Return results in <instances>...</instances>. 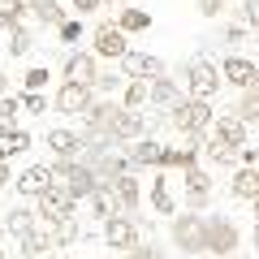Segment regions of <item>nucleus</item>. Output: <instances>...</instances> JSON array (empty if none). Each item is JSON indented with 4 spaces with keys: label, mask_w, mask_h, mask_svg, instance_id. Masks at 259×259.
I'll list each match as a JSON object with an SVG mask.
<instances>
[{
    "label": "nucleus",
    "mask_w": 259,
    "mask_h": 259,
    "mask_svg": "<svg viewBox=\"0 0 259 259\" xmlns=\"http://www.w3.org/2000/svg\"><path fill=\"white\" fill-rule=\"evenodd\" d=\"M233 250H242V229L233 225V216H225V212H203V255H212V259H233Z\"/></svg>",
    "instance_id": "1"
},
{
    "label": "nucleus",
    "mask_w": 259,
    "mask_h": 259,
    "mask_svg": "<svg viewBox=\"0 0 259 259\" xmlns=\"http://www.w3.org/2000/svg\"><path fill=\"white\" fill-rule=\"evenodd\" d=\"M212 104H203V100H190V95H182V100L173 104V108L164 112V121H168V130L173 134H182V139H203L207 134V125H212Z\"/></svg>",
    "instance_id": "2"
},
{
    "label": "nucleus",
    "mask_w": 259,
    "mask_h": 259,
    "mask_svg": "<svg viewBox=\"0 0 259 259\" xmlns=\"http://www.w3.org/2000/svg\"><path fill=\"white\" fill-rule=\"evenodd\" d=\"M221 69H216V61H207V56H190V61L182 65V91L190 95V100H203L212 104L216 95H221Z\"/></svg>",
    "instance_id": "3"
},
{
    "label": "nucleus",
    "mask_w": 259,
    "mask_h": 259,
    "mask_svg": "<svg viewBox=\"0 0 259 259\" xmlns=\"http://www.w3.org/2000/svg\"><path fill=\"white\" fill-rule=\"evenodd\" d=\"M48 173H52V186H61L74 203H87V199L95 194V186H100V182H95V173L82 164V160H52Z\"/></svg>",
    "instance_id": "4"
},
{
    "label": "nucleus",
    "mask_w": 259,
    "mask_h": 259,
    "mask_svg": "<svg viewBox=\"0 0 259 259\" xmlns=\"http://www.w3.org/2000/svg\"><path fill=\"white\" fill-rule=\"evenodd\" d=\"M212 194H216V177L207 173L203 164H194L182 173V212H199L203 216L212 207Z\"/></svg>",
    "instance_id": "5"
},
{
    "label": "nucleus",
    "mask_w": 259,
    "mask_h": 259,
    "mask_svg": "<svg viewBox=\"0 0 259 259\" xmlns=\"http://www.w3.org/2000/svg\"><path fill=\"white\" fill-rule=\"evenodd\" d=\"M168 242L182 255H203V216L199 212H177L168 216Z\"/></svg>",
    "instance_id": "6"
},
{
    "label": "nucleus",
    "mask_w": 259,
    "mask_h": 259,
    "mask_svg": "<svg viewBox=\"0 0 259 259\" xmlns=\"http://www.w3.org/2000/svg\"><path fill=\"white\" fill-rule=\"evenodd\" d=\"M203 143L207 147H225V151H242V147H250V130L242 125L233 112H221V117H212Z\"/></svg>",
    "instance_id": "7"
},
{
    "label": "nucleus",
    "mask_w": 259,
    "mask_h": 259,
    "mask_svg": "<svg viewBox=\"0 0 259 259\" xmlns=\"http://www.w3.org/2000/svg\"><path fill=\"white\" fill-rule=\"evenodd\" d=\"M35 216H39L44 229H52V225H61V221H78V203L61 190V186H48L35 199Z\"/></svg>",
    "instance_id": "8"
},
{
    "label": "nucleus",
    "mask_w": 259,
    "mask_h": 259,
    "mask_svg": "<svg viewBox=\"0 0 259 259\" xmlns=\"http://www.w3.org/2000/svg\"><path fill=\"white\" fill-rule=\"evenodd\" d=\"M216 69H221V82H225V87H233L238 95H242V91H259V65H255V61H246V56L229 52L221 65H216Z\"/></svg>",
    "instance_id": "9"
},
{
    "label": "nucleus",
    "mask_w": 259,
    "mask_h": 259,
    "mask_svg": "<svg viewBox=\"0 0 259 259\" xmlns=\"http://www.w3.org/2000/svg\"><path fill=\"white\" fill-rule=\"evenodd\" d=\"M100 238L108 250H121L125 255L134 242H143V229H139V216H108V221L100 225Z\"/></svg>",
    "instance_id": "10"
},
{
    "label": "nucleus",
    "mask_w": 259,
    "mask_h": 259,
    "mask_svg": "<svg viewBox=\"0 0 259 259\" xmlns=\"http://www.w3.org/2000/svg\"><path fill=\"white\" fill-rule=\"evenodd\" d=\"M125 52H130V39L121 35L112 22H100V26L91 30V56L95 61H125Z\"/></svg>",
    "instance_id": "11"
},
{
    "label": "nucleus",
    "mask_w": 259,
    "mask_h": 259,
    "mask_svg": "<svg viewBox=\"0 0 259 259\" xmlns=\"http://www.w3.org/2000/svg\"><path fill=\"white\" fill-rule=\"evenodd\" d=\"M95 78H100V61L91 56V48H74V52L65 56V65H61V82L95 87Z\"/></svg>",
    "instance_id": "12"
},
{
    "label": "nucleus",
    "mask_w": 259,
    "mask_h": 259,
    "mask_svg": "<svg viewBox=\"0 0 259 259\" xmlns=\"http://www.w3.org/2000/svg\"><path fill=\"white\" fill-rule=\"evenodd\" d=\"M164 143L151 139V134H143L139 143H130L125 147V160H130V173H143V168H151V173H160L164 168Z\"/></svg>",
    "instance_id": "13"
},
{
    "label": "nucleus",
    "mask_w": 259,
    "mask_h": 259,
    "mask_svg": "<svg viewBox=\"0 0 259 259\" xmlns=\"http://www.w3.org/2000/svg\"><path fill=\"white\" fill-rule=\"evenodd\" d=\"M91 104H95V87L61 82V87H56V95H52V112H61V117H82Z\"/></svg>",
    "instance_id": "14"
},
{
    "label": "nucleus",
    "mask_w": 259,
    "mask_h": 259,
    "mask_svg": "<svg viewBox=\"0 0 259 259\" xmlns=\"http://www.w3.org/2000/svg\"><path fill=\"white\" fill-rule=\"evenodd\" d=\"M160 74H168V69H164V61L151 56V52H134V48H130L125 61H121V78H125V82H151V78H160Z\"/></svg>",
    "instance_id": "15"
},
{
    "label": "nucleus",
    "mask_w": 259,
    "mask_h": 259,
    "mask_svg": "<svg viewBox=\"0 0 259 259\" xmlns=\"http://www.w3.org/2000/svg\"><path fill=\"white\" fill-rule=\"evenodd\" d=\"M108 134H112V143H117V147H130V143H139L143 134H147V112H130V108H121L117 117H112Z\"/></svg>",
    "instance_id": "16"
},
{
    "label": "nucleus",
    "mask_w": 259,
    "mask_h": 259,
    "mask_svg": "<svg viewBox=\"0 0 259 259\" xmlns=\"http://www.w3.org/2000/svg\"><path fill=\"white\" fill-rule=\"evenodd\" d=\"M108 190H112V203H117L121 216H134V212H139V203H143V177L139 173H121Z\"/></svg>",
    "instance_id": "17"
},
{
    "label": "nucleus",
    "mask_w": 259,
    "mask_h": 259,
    "mask_svg": "<svg viewBox=\"0 0 259 259\" xmlns=\"http://www.w3.org/2000/svg\"><path fill=\"white\" fill-rule=\"evenodd\" d=\"M48 186H52V173H48V164H30V168H22V173L13 177V190H18L22 199H30V203H35V199L48 190Z\"/></svg>",
    "instance_id": "18"
},
{
    "label": "nucleus",
    "mask_w": 259,
    "mask_h": 259,
    "mask_svg": "<svg viewBox=\"0 0 259 259\" xmlns=\"http://www.w3.org/2000/svg\"><path fill=\"white\" fill-rule=\"evenodd\" d=\"M177 100H182V82H177V78L160 74V78H151V82H147V104H151V108L168 112Z\"/></svg>",
    "instance_id": "19"
},
{
    "label": "nucleus",
    "mask_w": 259,
    "mask_h": 259,
    "mask_svg": "<svg viewBox=\"0 0 259 259\" xmlns=\"http://www.w3.org/2000/svg\"><path fill=\"white\" fill-rule=\"evenodd\" d=\"M121 112V104L117 100H104V95H95V104L82 112V130H95V134H108V125H112V117ZM112 139V134H108Z\"/></svg>",
    "instance_id": "20"
},
{
    "label": "nucleus",
    "mask_w": 259,
    "mask_h": 259,
    "mask_svg": "<svg viewBox=\"0 0 259 259\" xmlns=\"http://www.w3.org/2000/svg\"><path fill=\"white\" fill-rule=\"evenodd\" d=\"M199 156H203V139H186L177 143V147L164 151V168H173V173H186V168L199 164Z\"/></svg>",
    "instance_id": "21"
},
{
    "label": "nucleus",
    "mask_w": 259,
    "mask_h": 259,
    "mask_svg": "<svg viewBox=\"0 0 259 259\" xmlns=\"http://www.w3.org/2000/svg\"><path fill=\"white\" fill-rule=\"evenodd\" d=\"M44 143L52 147L56 160H78V156H82V139H78V130H48Z\"/></svg>",
    "instance_id": "22"
},
{
    "label": "nucleus",
    "mask_w": 259,
    "mask_h": 259,
    "mask_svg": "<svg viewBox=\"0 0 259 259\" xmlns=\"http://www.w3.org/2000/svg\"><path fill=\"white\" fill-rule=\"evenodd\" d=\"M95 173V182H104V186H112L117 182L121 173H130V160H125V151H104L100 160H95V164H87Z\"/></svg>",
    "instance_id": "23"
},
{
    "label": "nucleus",
    "mask_w": 259,
    "mask_h": 259,
    "mask_svg": "<svg viewBox=\"0 0 259 259\" xmlns=\"http://www.w3.org/2000/svg\"><path fill=\"white\" fill-rule=\"evenodd\" d=\"M39 229V216H35V207H26V203H18V207H9L5 212V233L9 238H26V233H35Z\"/></svg>",
    "instance_id": "24"
},
{
    "label": "nucleus",
    "mask_w": 259,
    "mask_h": 259,
    "mask_svg": "<svg viewBox=\"0 0 259 259\" xmlns=\"http://www.w3.org/2000/svg\"><path fill=\"white\" fill-rule=\"evenodd\" d=\"M147 199H151V212L156 216H177V199H173V190H168V177H151L147 182Z\"/></svg>",
    "instance_id": "25"
},
{
    "label": "nucleus",
    "mask_w": 259,
    "mask_h": 259,
    "mask_svg": "<svg viewBox=\"0 0 259 259\" xmlns=\"http://www.w3.org/2000/svg\"><path fill=\"white\" fill-rule=\"evenodd\" d=\"M112 26H117L125 39H130V35H143V30H151V13H147V9H134V5H121Z\"/></svg>",
    "instance_id": "26"
},
{
    "label": "nucleus",
    "mask_w": 259,
    "mask_h": 259,
    "mask_svg": "<svg viewBox=\"0 0 259 259\" xmlns=\"http://www.w3.org/2000/svg\"><path fill=\"white\" fill-rule=\"evenodd\" d=\"M26 13H30V18H35L44 30H56L65 18H69V13H65L56 0H26Z\"/></svg>",
    "instance_id": "27"
},
{
    "label": "nucleus",
    "mask_w": 259,
    "mask_h": 259,
    "mask_svg": "<svg viewBox=\"0 0 259 259\" xmlns=\"http://www.w3.org/2000/svg\"><path fill=\"white\" fill-rule=\"evenodd\" d=\"M229 194H233V199H242V203L259 199V168H233V177H229Z\"/></svg>",
    "instance_id": "28"
},
{
    "label": "nucleus",
    "mask_w": 259,
    "mask_h": 259,
    "mask_svg": "<svg viewBox=\"0 0 259 259\" xmlns=\"http://www.w3.org/2000/svg\"><path fill=\"white\" fill-rule=\"evenodd\" d=\"M18 246H22V255H26V259H52L56 242H52V233H48L44 225H39V229H35V233H26V238H22Z\"/></svg>",
    "instance_id": "29"
},
{
    "label": "nucleus",
    "mask_w": 259,
    "mask_h": 259,
    "mask_svg": "<svg viewBox=\"0 0 259 259\" xmlns=\"http://www.w3.org/2000/svg\"><path fill=\"white\" fill-rule=\"evenodd\" d=\"M30 143H35V139H30V134H26V130H0V160H9V156H22V151H26L30 147Z\"/></svg>",
    "instance_id": "30"
},
{
    "label": "nucleus",
    "mask_w": 259,
    "mask_h": 259,
    "mask_svg": "<svg viewBox=\"0 0 259 259\" xmlns=\"http://www.w3.org/2000/svg\"><path fill=\"white\" fill-rule=\"evenodd\" d=\"M26 0H0V30L9 35L13 26H26Z\"/></svg>",
    "instance_id": "31"
},
{
    "label": "nucleus",
    "mask_w": 259,
    "mask_h": 259,
    "mask_svg": "<svg viewBox=\"0 0 259 259\" xmlns=\"http://www.w3.org/2000/svg\"><path fill=\"white\" fill-rule=\"evenodd\" d=\"M233 117L242 121V125H259V91H242L238 95V104H233Z\"/></svg>",
    "instance_id": "32"
},
{
    "label": "nucleus",
    "mask_w": 259,
    "mask_h": 259,
    "mask_svg": "<svg viewBox=\"0 0 259 259\" xmlns=\"http://www.w3.org/2000/svg\"><path fill=\"white\" fill-rule=\"evenodd\" d=\"M117 104L130 108V112H143V108H147V82H125L121 95H117Z\"/></svg>",
    "instance_id": "33"
},
{
    "label": "nucleus",
    "mask_w": 259,
    "mask_h": 259,
    "mask_svg": "<svg viewBox=\"0 0 259 259\" xmlns=\"http://www.w3.org/2000/svg\"><path fill=\"white\" fill-rule=\"evenodd\" d=\"M5 48H9L13 61H18V56H26L30 48H35V30H30V26H13V30H9V44H5Z\"/></svg>",
    "instance_id": "34"
},
{
    "label": "nucleus",
    "mask_w": 259,
    "mask_h": 259,
    "mask_svg": "<svg viewBox=\"0 0 259 259\" xmlns=\"http://www.w3.org/2000/svg\"><path fill=\"white\" fill-rule=\"evenodd\" d=\"M48 233H52L56 250H61V246H74V242L82 238V233H78V221H61V225H52V229H48Z\"/></svg>",
    "instance_id": "35"
},
{
    "label": "nucleus",
    "mask_w": 259,
    "mask_h": 259,
    "mask_svg": "<svg viewBox=\"0 0 259 259\" xmlns=\"http://www.w3.org/2000/svg\"><path fill=\"white\" fill-rule=\"evenodd\" d=\"M48 78H52V74H48V65H30L26 74H22V87H26L30 95H44V87H48Z\"/></svg>",
    "instance_id": "36"
},
{
    "label": "nucleus",
    "mask_w": 259,
    "mask_h": 259,
    "mask_svg": "<svg viewBox=\"0 0 259 259\" xmlns=\"http://www.w3.org/2000/svg\"><path fill=\"white\" fill-rule=\"evenodd\" d=\"M121 87H125V78H121V74H104V69H100V78H95V95H104V100H117Z\"/></svg>",
    "instance_id": "37"
},
{
    "label": "nucleus",
    "mask_w": 259,
    "mask_h": 259,
    "mask_svg": "<svg viewBox=\"0 0 259 259\" xmlns=\"http://www.w3.org/2000/svg\"><path fill=\"white\" fill-rule=\"evenodd\" d=\"M203 160H207V164H216V168H229V173L238 168V151H225V147H207V143H203Z\"/></svg>",
    "instance_id": "38"
},
{
    "label": "nucleus",
    "mask_w": 259,
    "mask_h": 259,
    "mask_svg": "<svg viewBox=\"0 0 259 259\" xmlns=\"http://www.w3.org/2000/svg\"><path fill=\"white\" fill-rule=\"evenodd\" d=\"M18 95H5L0 100V130H18Z\"/></svg>",
    "instance_id": "39"
},
{
    "label": "nucleus",
    "mask_w": 259,
    "mask_h": 259,
    "mask_svg": "<svg viewBox=\"0 0 259 259\" xmlns=\"http://www.w3.org/2000/svg\"><path fill=\"white\" fill-rule=\"evenodd\" d=\"M56 39H61V44H69V48H74L78 39H82V18H65L61 26H56Z\"/></svg>",
    "instance_id": "40"
},
{
    "label": "nucleus",
    "mask_w": 259,
    "mask_h": 259,
    "mask_svg": "<svg viewBox=\"0 0 259 259\" xmlns=\"http://www.w3.org/2000/svg\"><path fill=\"white\" fill-rule=\"evenodd\" d=\"M238 18H242V26H246L250 35H259V0H242V5H238Z\"/></svg>",
    "instance_id": "41"
},
{
    "label": "nucleus",
    "mask_w": 259,
    "mask_h": 259,
    "mask_svg": "<svg viewBox=\"0 0 259 259\" xmlns=\"http://www.w3.org/2000/svg\"><path fill=\"white\" fill-rule=\"evenodd\" d=\"M125 259H168L164 246H156V242H134V246L125 250Z\"/></svg>",
    "instance_id": "42"
},
{
    "label": "nucleus",
    "mask_w": 259,
    "mask_h": 259,
    "mask_svg": "<svg viewBox=\"0 0 259 259\" xmlns=\"http://www.w3.org/2000/svg\"><path fill=\"white\" fill-rule=\"evenodd\" d=\"M18 104H22L26 112H35V117H44V112L52 108V100H48V95H30V91H22V95H18Z\"/></svg>",
    "instance_id": "43"
},
{
    "label": "nucleus",
    "mask_w": 259,
    "mask_h": 259,
    "mask_svg": "<svg viewBox=\"0 0 259 259\" xmlns=\"http://www.w3.org/2000/svg\"><path fill=\"white\" fill-rule=\"evenodd\" d=\"M194 9H199V18H221L229 5L225 0H194Z\"/></svg>",
    "instance_id": "44"
},
{
    "label": "nucleus",
    "mask_w": 259,
    "mask_h": 259,
    "mask_svg": "<svg viewBox=\"0 0 259 259\" xmlns=\"http://www.w3.org/2000/svg\"><path fill=\"white\" fill-rule=\"evenodd\" d=\"M250 39V30L242 26V22H233V26H225V44H246Z\"/></svg>",
    "instance_id": "45"
},
{
    "label": "nucleus",
    "mask_w": 259,
    "mask_h": 259,
    "mask_svg": "<svg viewBox=\"0 0 259 259\" xmlns=\"http://www.w3.org/2000/svg\"><path fill=\"white\" fill-rule=\"evenodd\" d=\"M69 9L82 18V13H95V9H100V0H69Z\"/></svg>",
    "instance_id": "46"
},
{
    "label": "nucleus",
    "mask_w": 259,
    "mask_h": 259,
    "mask_svg": "<svg viewBox=\"0 0 259 259\" xmlns=\"http://www.w3.org/2000/svg\"><path fill=\"white\" fill-rule=\"evenodd\" d=\"M13 186V173H9V160H0V190H9Z\"/></svg>",
    "instance_id": "47"
},
{
    "label": "nucleus",
    "mask_w": 259,
    "mask_h": 259,
    "mask_svg": "<svg viewBox=\"0 0 259 259\" xmlns=\"http://www.w3.org/2000/svg\"><path fill=\"white\" fill-rule=\"evenodd\" d=\"M5 95H9V74L0 69V100H5Z\"/></svg>",
    "instance_id": "48"
},
{
    "label": "nucleus",
    "mask_w": 259,
    "mask_h": 259,
    "mask_svg": "<svg viewBox=\"0 0 259 259\" xmlns=\"http://www.w3.org/2000/svg\"><path fill=\"white\" fill-rule=\"evenodd\" d=\"M250 250H255V255H259V225H255V229H250Z\"/></svg>",
    "instance_id": "49"
},
{
    "label": "nucleus",
    "mask_w": 259,
    "mask_h": 259,
    "mask_svg": "<svg viewBox=\"0 0 259 259\" xmlns=\"http://www.w3.org/2000/svg\"><path fill=\"white\" fill-rule=\"evenodd\" d=\"M250 216H255V225H259V199H250Z\"/></svg>",
    "instance_id": "50"
},
{
    "label": "nucleus",
    "mask_w": 259,
    "mask_h": 259,
    "mask_svg": "<svg viewBox=\"0 0 259 259\" xmlns=\"http://www.w3.org/2000/svg\"><path fill=\"white\" fill-rule=\"evenodd\" d=\"M104 5H112V9H121V0H100V9H104Z\"/></svg>",
    "instance_id": "51"
},
{
    "label": "nucleus",
    "mask_w": 259,
    "mask_h": 259,
    "mask_svg": "<svg viewBox=\"0 0 259 259\" xmlns=\"http://www.w3.org/2000/svg\"><path fill=\"white\" fill-rule=\"evenodd\" d=\"M0 242H5V212H0Z\"/></svg>",
    "instance_id": "52"
},
{
    "label": "nucleus",
    "mask_w": 259,
    "mask_h": 259,
    "mask_svg": "<svg viewBox=\"0 0 259 259\" xmlns=\"http://www.w3.org/2000/svg\"><path fill=\"white\" fill-rule=\"evenodd\" d=\"M225 5H242V0H225Z\"/></svg>",
    "instance_id": "53"
},
{
    "label": "nucleus",
    "mask_w": 259,
    "mask_h": 259,
    "mask_svg": "<svg viewBox=\"0 0 259 259\" xmlns=\"http://www.w3.org/2000/svg\"><path fill=\"white\" fill-rule=\"evenodd\" d=\"M0 259H5V250H0Z\"/></svg>",
    "instance_id": "54"
}]
</instances>
